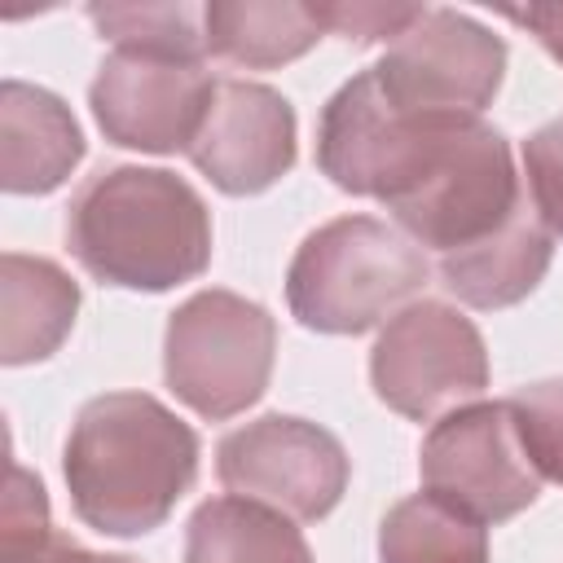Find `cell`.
<instances>
[{"instance_id":"1","label":"cell","mask_w":563,"mask_h":563,"mask_svg":"<svg viewBox=\"0 0 563 563\" xmlns=\"http://www.w3.org/2000/svg\"><path fill=\"white\" fill-rule=\"evenodd\" d=\"M317 167L343 194L374 198L422 251L457 255L506 229L528 202L510 141L479 114L400 110L374 70L321 106Z\"/></svg>"},{"instance_id":"2","label":"cell","mask_w":563,"mask_h":563,"mask_svg":"<svg viewBox=\"0 0 563 563\" xmlns=\"http://www.w3.org/2000/svg\"><path fill=\"white\" fill-rule=\"evenodd\" d=\"M62 475L79 523L101 537H145L194 488L198 435L150 391H106L75 413Z\"/></svg>"},{"instance_id":"3","label":"cell","mask_w":563,"mask_h":563,"mask_svg":"<svg viewBox=\"0 0 563 563\" xmlns=\"http://www.w3.org/2000/svg\"><path fill=\"white\" fill-rule=\"evenodd\" d=\"M66 251L101 286L158 295L207 273L211 211L176 172L101 167L66 207Z\"/></svg>"},{"instance_id":"4","label":"cell","mask_w":563,"mask_h":563,"mask_svg":"<svg viewBox=\"0 0 563 563\" xmlns=\"http://www.w3.org/2000/svg\"><path fill=\"white\" fill-rule=\"evenodd\" d=\"M427 277L431 264L409 233L378 216H339L299 242L286 303L303 330L365 334L409 308Z\"/></svg>"},{"instance_id":"5","label":"cell","mask_w":563,"mask_h":563,"mask_svg":"<svg viewBox=\"0 0 563 563\" xmlns=\"http://www.w3.org/2000/svg\"><path fill=\"white\" fill-rule=\"evenodd\" d=\"M277 321L264 303L233 290H198L163 334V378L198 418L224 422L251 409L273 378Z\"/></svg>"},{"instance_id":"6","label":"cell","mask_w":563,"mask_h":563,"mask_svg":"<svg viewBox=\"0 0 563 563\" xmlns=\"http://www.w3.org/2000/svg\"><path fill=\"white\" fill-rule=\"evenodd\" d=\"M369 387L409 422H435L462 405H475L488 387L484 334L453 303L413 299L378 330L369 352Z\"/></svg>"},{"instance_id":"7","label":"cell","mask_w":563,"mask_h":563,"mask_svg":"<svg viewBox=\"0 0 563 563\" xmlns=\"http://www.w3.org/2000/svg\"><path fill=\"white\" fill-rule=\"evenodd\" d=\"M216 475L229 497L273 506L295 523H317L343 501L352 466L325 427L295 413H264L216 444Z\"/></svg>"},{"instance_id":"8","label":"cell","mask_w":563,"mask_h":563,"mask_svg":"<svg viewBox=\"0 0 563 563\" xmlns=\"http://www.w3.org/2000/svg\"><path fill=\"white\" fill-rule=\"evenodd\" d=\"M418 471L427 493L466 510L484 528L515 519L541 493V475L519 444L506 400H475L435 418L422 440Z\"/></svg>"},{"instance_id":"9","label":"cell","mask_w":563,"mask_h":563,"mask_svg":"<svg viewBox=\"0 0 563 563\" xmlns=\"http://www.w3.org/2000/svg\"><path fill=\"white\" fill-rule=\"evenodd\" d=\"M400 110L484 114L506 75V40L457 9H422L369 66Z\"/></svg>"},{"instance_id":"10","label":"cell","mask_w":563,"mask_h":563,"mask_svg":"<svg viewBox=\"0 0 563 563\" xmlns=\"http://www.w3.org/2000/svg\"><path fill=\"white\" fill-rule=\"evenodd\" d=\"M216 84L220 79H211V70L194 57L114 48L88 84V106L101 136L119 150L189 154Z\"/></svg>"},{"instance_id":"11","label":"cell","mask_w":563,"mask_h":563,"mask_svg":"<svg viewBox=\"0 0 563 563\" xmlns=\"http://www.w3.org/2000/svg\"><path fill=\"white\" fill-rule=\"evenodd\" d=\"M295 106L255 79H220L189 145V163L229 198L273 189L299 154Z\"/></svg>"},{"instance_id":"12","label":"cell","mask_w":563,"mask_h":563,"mask_svg":"<svg viewBox=\"0 0 563 563\" xmlns=\"http://www.w3.org/2000/svg\"><path fill=\"white\" fill-rule=\"evenodd\" d=\"M84 158L70 106L26 79L0 84V185L4 194H53Z\"/></svg>"},{"instance_id":"13","label":"cell","mask_w":563,"mask_h":563,"mask_svg":"<svg viewBox=\"0 0 563 563\" xmlns=\"http://www.w3.org/2000/svg\"><path fill=\"white\" fill-rule=\"evenodd\" d=\"M79 317V286L75 277L44 260L4 251L0 255V361L31 365L48 361Z\"/></svg>"},{"instance_id":"14","label":"cell","mask_w":563,"mask_h":563,"mask_svg":"<svg viewBox=\"0 0 563 563\" xmlns=\"http://www.w3.org/2000/svg\"><path fill=\"white\" fill-rule=\"evenodd\" d=\"M550 260H554V238L541 224L537 207L523 202L519 216L493 238H484L479 246L440 255V286L457 295L466 308L497 312L528 299L541 286Z\"/></svg>"},{"instance_id":"15","label":"cell","mask_w":563,"mask_h":563,"mask_svg":"<svg viewBox=\"0 0 563 563\" xmlns=\"http://www.w3.org/2000/svg\"><path fill=\"white\" fill-rule=\"evenodd\" d=\"M202 35L211 57L246 70H273L303 57L325 26L312 4L299 0H211L202 4Z\"/></svg>"},{"instance_id":"16","label":"cell","mask_w":563,"mask_h":563,"mask_svg":"<svg viewBox=\"0 0 563 563\" xmlns=\"http://www.w3.org/2000/svg\"><path fill=\"white\" fill-rule=\"evenodd\" d=\"M185 563H317V559L290 515L246 497H211L185 523Z\"/></svg>"},{"instance_id":"17","label":"cell","mask_w":563,"mask_h":563,"mask_svg":"<svg viewBox=\"0 0 563 563\" xmlns=\"http://www.w3.org/2000/svg\"><path fill=\"white\" fill-rule=\"evenodd\" d=\"M378 563H488V528L435 493H413L383 515Z\"/></svg>"},{"instance_id":"18","label":"cell","mask_w":563,"mask_h":563,"mask_svg":"<svg viewBox=\"0 0 563 563\" xmlns=\"http://www.w3.org/2000/svg\"><path fill=\"white\" fill-rule=\"evenodd\" d=\"M88 22L101 40L114 48H141V53H167V57H194L202 62L207 35H202V4L163 0V4H88Z\"/></svg>"},{"instance_id":"19","label":"cell","mask_w":563,"mask_h":563,"mask_svg":"<svg viewBox=\"0 0 563 563\" xmlns=\"http://www.w3.org/2000/svg\"><path fill=\"white\" fill-rule=\"evenodd\" d=\"M506 405L532 471L550 484H563V378L528 383Z\"/></svg>"},{"instance_id":"20","label":"cell","mask_w":563,"mask_h":563,"mask_svg":"<svg viewBox=\"0 0 563 563\" xmlns=\"http://www.w3.org/2000/svg\"><path fill=\"white\" fill-rule=\"evenodd\" d=\"M53 523H48V497L44 484L22 471L18 462L9 466V488H4V523H0V559L4 563H22L31 554H40L53 541Z\"/></svg>"},{"instance_id":"21","label":"cell","mask_w":563,"mask_h":563,"mask_svg":"<svg viewBox=\"0 0 563 563\" xmlns=\"http://www.w3.org/2000/svg\"><path fill=\"white\" fill-rule=\"evenodd\" d=\"M523 176L550 238H563V119H550L523 141Z\"/></svg>"},{"instance_id":"22","label":"cell","mask_w":563,"mask_h":563,"mask_svg":"<svg viewBox=\"0 0 563 563\" xmlns=\"http://www.w3.org/2000/svg\"><path fill=\"white\" fill-rule=\"evenodd\" d=\"M427 4H383V0H334V4H312L317 22L330 35L356 40V44H378V40H396L400 31H409L418 22Z\"/></svg>"},{"instance_id":"23","label":"cell","mask_w":563,"mask_h":563,"mask_svg":"<svg viewBox=\"0 0 563 563\" xmlns=\"http://www.w3.org/2000/svg\"><path fill=\"white\" fill-rule=\"evenodd\" d=\"M501 18L523 26L563 66V4H519V9H501Z\"/></svg>"},{"instance_id":"24","label":"cell","mask_w":563,"mask_h":563,"mask_svg":"<svg viewBox=\"0 0 563 563\" xmlns=\"http://www.w3.org/2000/svg\"><path fill=\"white\" fill-rule=\"evenodd\" d=\"M22 563H136V559H128V554H97V550H84V545L66 541V537H53L40 554H31Z\"/></svg>"}]
</instances>
